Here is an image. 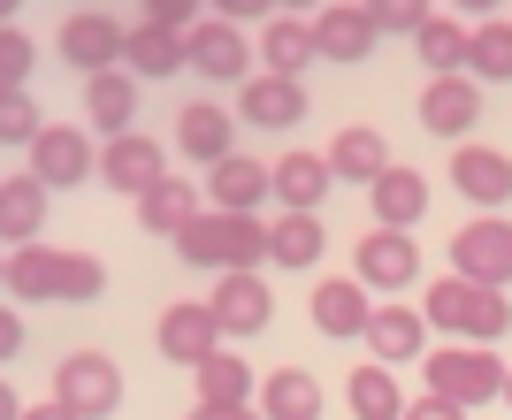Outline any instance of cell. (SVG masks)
<instances>
[{
	"mask_svg": "<svg viewBox=\"0 0 512 420\" xmlns=\"http://www.w3.org/2000/svg\"><path fill=\"white\" fill-rule=\"evenodd\" d=\"M421 314H428V329H451L459 344H497V336L512 329L505 291H490V283H467V275H436Z\"/></svg>",
	"mask_w": 512,
	"mask_h": 420,
	"instance_id": "1",
	"label": "cell"
},
{
	"mask_svg": "<svg viewBox=\"0 0 512 420\" xmlns=\"http://www.w3.org/2000/svg\"><path fill=\"white\" fill-rule=\"evenodd\" d=\"M176 252H184L192 268H214V275L260 268V260H268V222H260V214H222V207H207L192 230L176 237Z\"/></svg>",
	"mask_w": 512,
	"mask_h": 420,
	"instance_id": "2",
	"label": "cell"
},
{
	"mask_svg": "<svg viewBox=\"0 0 512 420\" xmlns=\"http://www.w3.org/2000/svg\"><path fill=\"white\" fill-rule=\"evenodd\" d=\"M421 367H428V390L451 398V405H467V413L505 398V359H497L490 344H444V352H428Z\"/></svg>",
	"mask_w": 512,
	"mask_h": 420,
	"instance_id": "3",
	"label": "cell"
},
{
	"mask_svg": "<svg viewBox=\"0 0 512 420\" xmlns=\"http://www.w3.org/2000/svg\"><path fill=\"white\" fill-rule=\"evenodd\" d=\"M451 275L505 291V283H512V222H505V214H474L467 230L451 237Z\"/></svg>",
	"mask_w": 512,
	"mask_h": 420,
	"instance_id": "4",
	"label": "cell"
},
{
	"mask_svg": "<svg viewBox=\"0 0 512 420\" xmlns=\"http://www.w3.org/2000/svg\"><path fill=\"white\" fill-rule=\"evenodd\" d=\"M54 398H62L77 420H107L123 405V375H115L107 352H69L62 367H54Z\"/></svg>",
	"mask_w": 512,
	"mask_h": 420,
	"instance_id": "5",
	"label": "cell"
},
{
	"mask_svg": "<svg viewBox=\"0 0 512 420\" xmlns=\"http://www.w3.org/2000/svg\"><path fill=\"white\" fill-rule=\"evenodd\" d=\"M23 153H31V176H39L46 191H62V184H92V176H100V146H92L85 130H69V123H46Z\"/></svg>",
	"mask_w": 512,
	"mask_h": 420,
	"instance_id": "6",
	"label": "cell"
},
{
	"mask_svg": "<svg viewBox=\"0 0 512 420\" xmlns=\"http://www.w3.org/2000/svg\"><path fill=\"white\" fill-rule=\"evenodd\" d=\"M352 275H360L367 291H406L413 275H421V245H413V230H375L360 237V252H352Z\"/></svg>",
	"mask_w": 512,
	"mask_h": 420,
	"instance_id": "7",
	"label": "cell"
},
{
	"mask_svg": "<svg viewBox=\"0 0 512 420\" xmlns=\"http://www.w3.org/2000/svg\"><path fill=\"white\" fill-rule=\"evenodd\" d=\"M184 54H192V69H199V77H214V84L253 77V46H245V31L222 23V16L192 23V31H184Z\"/></svg>",
	"mask_w": 512,
	"mask_h": 420,
	"instance_id": "8",
	"label": "cell"
},
{
	"mask_svg": "<svg viewBox=\"0 0 512 420\" xmlns=\"http://www.w3.org/2000/svg\"><path fill=\"white\" fill-rule=\"evenodd\" d=\"M375 16H367V0H321V16H314V46H321V62H367L375 54Z\"/></svg>",
	"mask_w": 512,
	"mask_h": 420,
	"instance_id": "9",
	"label": "cell"
},
{
	"mask_svg": "<svg viewBox=\"0 0 512 420\" xmlns=\"http://www.w3.org/2000/svg\"><path fill=\"white\" fill-rule=\"evenodd\" d=\"M153 336H161V352H169L176 367H207V359L222 352V321H214L207 298H192V306H169Z\"/></svg>",
	"mask_w": 512,
	"mask_h": 420,
	"instance_id": "10",
	"label": "cell"
},
{
	"mask_svg": "<svg viewBox=\"0 0 512 420\" xmlns=\"http://www.w3.org/2000/svg\"><path fill=\"white\" fill-rule=\"evenodd\" d=\"M100 176H107V191H138V199H146V191L169 176V161H161V146H153L146 130H123V138L100 146Z\"/></svg>",
	"mask_w": 512,
	"mask_h": 420,
	"instance_id": "11",
	"label": "cell"
},
{
	"mask_svg": "<svg viewBox=\"0 0 512 420\" xmlns=\"http://www.w3.org/2000/svg\"><path fill=\"white\" fill-rule=\"evenodd\" d=\"M123 23L115 16H100V8H85V16H69L62 23V62L69 69H85V77H100V69H115L123 62Z\"/></svg>",
	"mask_w": 512,
	"mask_h": 420,
	"instance_id": "12",
	"label": "cell"
},
{
	"mask_svg": "<svg viewBox=\"0 0 512 420\" xmlns=\"http://www.w3.org/2000/svg\"><path fill=\"white\" fill-rule=\"evenodd\" d=\"M237 115L253 130H291V123H306V84L299 77H245V92H237Z\"/></svg>",
	"mask_w": 512,
	"mask_h": 420,
	"instance_id": "13",
	"label": "cell"
},
{
	"mask_svg": "<svg viewBox=\"0 0 512 420\" xmlns=\"http://www.w3.org/2000/svg\"><path fill=\"white\" fill-rule=\"evenodd\" d=\"M207 306H214V321H222V336H260L268 314H276V306H268V283H260L253 268H230L222 283H214Z\"/></svg>",
	"mask_w": 512,
	"mask_h": 420,
	"instance_id": "14",
	"label": "cell"
},
{
	"mask_svg": "<svg viewBox=\"0 0 512 420\" xmlns=\"http://www.w3.org/2000/svg\"><path fill=\"white\" fill-rule=\"evenodd\" d=\"M451 184L467 191L482 214H497L512 199V153H497V146H459L451 153Z\"/></svg>",
	"mask_w": 512,
	"mask_h": 420,
	"instance_id": "15",
	"label": "cell"
},
{
	"mask_svg": "<svg viewBox=\"0 0 512 420\" xmlns=\"http://www.w3.org/2000/svg\"><path fill=\"white\" fill-rule=\"evenodd\" d=\"M207 199L222 214H253L260 199H276V168H260L253 153H230V161L207 168Z\"/></svg>",
	"mask_w": 512,
	"mask_h": 420,
	"instance_id": "16",
	"label": "cell"
},
{
	"mask_svg": "<svg viewBox=\"0 0 512 420\" xmlns=\"http://www.w3.org/2000/svg\"><path fill=\"white\" fill-rule=\"evenodd\" d=\"M421 123L436 130V138H467V130L482 123V84H474V77H428Z\"/></svg>",
	"mask_w": 512,
	"mask_h": 420,
	"instance_id": "17",
	"label": "cell"
},
{
	"mask_svg": "<svg viewBox=\"0 0 512 420\" xmlns=\"http://www.w3.org/2000/svg\"><path fill=\"white\" fill-rule=\"evenodd\" d=\"M367 321H375V298H367L360 275H329L314 291V329L321 336H367Z\"/></svg>",
	"mask_w": 512,
	"mask_h": 420,
	"instance_id": "18",
	"label": "cell"
},
{
	"mask_svg": "<svg viewBox=\"0 0 512 420\" xmlns=\"http://www.w3.org/2000/svg\"><path fill=\"white\" fill-rule=\"evenodd\" d=\"M367 352L383 359V367L421 359L428 352V314H413V306H375V321H367Z\"/></svg>",
	"mask_w": 512,
	"mask_h": 420,
	"instance_id": "19",
	"label": "cell"
},
{
	"mask_svg": "<svg viewBox=\"0 0 512 420\" xmlns=\"http://www.w3.org/2000/svg\"><path fill=\"white\" fill-rule=\"evenodd\" d=\"M39 230H46V184L0 176V245H39Z\"/></svg>",
	"mask_w": 512,
	"mask_h": 420,
	"instance_id": "20",
	"label": "cell"
},
{
	"mask_svg": "<svg viewBox=\"0 0 512 420\" xmlns=\"http://www.w3.org/2000/svg\"><path fill=\"white\" fill-rule=\"evenodd\" d=\"M367 191H375V222H383V230H413V222L428 214V184H421V168H398V161H390Z\"/></svg>",
	"mask_w": 512,
	"mask_h": 420,
	"instance_id": "21",
	"label": "cell"
},
{
	"mask_svg": "<svg viewBox=\"0 0 512 420\" xmlns=\"http://www.w3.org/2000/svg\"><path fill=\"white\" fill-rule=\"evenodd\" d=\"M329 184H337L329 153H283V161H276V199H283V214H314Z\"/></svg>",
	"mask_w": 512,
	"mask_h": 420,
	"instance_id": "22",
	"label": "cell"
},
{
	"mask_svg": "<svg viewBox=\"0 0 512 420\" xmlns=\"http://www.w3.org/2000/svg\"><path fill=\"white\" fill-rule=\"evenodd\" d=\"M199 214H207V207H199V184H176V176H161V184L138 199V222H146L153 237H169V245L192 230Z\"/></svg>",
	"mask_w": 512,
	"mask_h": 420,
	"instance_id": "23",
	"label": "cell"
},
{
	"mask_svg": "<svg viewBox=\"0 0 512 420\" xmlns=\"http://www.w3.org/2000/svg\"><path fill=\"white\" fill-rule=\"evenodd\" d=\"M123 69H130V77H169V69H192L184 31H169V23H138V31L123 39Z\"/></svg>",
	"mask_w": 512,
	"mask_h": 420,
	"instance_id": "24",
	"label": "cell"
},
{
	"mask_svg": "<svg viewBox=\"0 0 512 420\" xmlns=\"http://www.w3.org/2000/svg\"><path fill=\"white\" fill-rule=\"evenodd\" d=\"M329 168H337L344 184H375L390 168V146H383V130H367V123H344L337 138H329Z\"/></svg>",
	"mask_w": 512,
	"mask_h": 420,
	"instance_id": "25",
	"label": "cell"
},
{
	"mask_svg": "<svg viewBox=\"0 0 512 420\" xmlns=\"http://www.w3.org/2000/svg\"><path fill=\"white\" fill-rule=\"evenodd\" d=\"M85 115L107 130V138H123L130 115H138V77H130V69H100V77H85Z\"/></svg>",
	"mask_w": 512,
	"mask_h": 420,
	"instance_id": "26",
	"label": "cell"
},
{
	"mask_svg": "<svg viewBox=\"0 0 512 420\" xmlns=\"http://www.w3.org/2000/svg\"><path fill=\"white\" fill-rule=\"evenodd\" d=\"M260 62H268V77H299L306 62H321L314 23H299V16H268V31H260Z\"/></svg>",
	"mask_w": 512,
	"mask_h": 420,
	"instance_id": "27",
	"label": "cell"
},
{
	"mask_svg": "<svg viewBox=\"0 0 512 420\" xmlns=\"http://www.w3.org/2000/svg\"><path fill=\"white\" fill-rule=\"evenodd\" d=\"M260 420H321V382L306 367H276L260 382Z\"/></svg>",
	"mask_w": 512,
	"mask_h": 420,
	"instance_id": "28",
	"label": "cell"
},
{
	"mask_svg": "<svg viewBox=\"0 0 512 420\" xmlns=\"http://www.w3.org/2000/svg\"><path fill=\"white\" fill-rule=\"evenodd\" d=\"M413 46H421V62L436 69V77H467V54H474V23H459V16H428L421 31H413Z\"/></svg>",
	"mask_w": 512,
	"mask_h": 420,
	"instance_id": "29",
	"label": "cell"
},
{
	"mask_svg": "<svg viewBox=\"0 0 512 420\" xmlns=\"http://www.w3.org/2000/svg\"><path fill=\"white\" fill-rule=\"evenodd\" d=\"M176 146L192 153L199 168H214V161H230V115H222V107L214 100H199V107H184V115H176Z\"/></svg>",
	"mask_w": 512,
	"mask_h": 420,
	"instance_id": "30",
	"label": "cell"
},
{
	"mask_svg": "<svg viewBox=\"0 0 512 420\" xmlns=\"http://www.w3.org/2000/svg\"><path fill=\"white\" fill-rule=\"evenodd\" d=\"M344 405H352V420H406V390H398V375H390L383 359H375V367H352Z\"/></svg>",
	"mask_w": 512,
	"mask_h": 420,
	"instance_id": "31",
	"label": "cell"
},
{
	"mask_svg": "<svg viewBox=\"0 0 512 420\" xmlns=\"http://www.w3.org/2000/svg\"><path fill=\"white\" fill-rule=\"evenodd\" d=\"M321 245H329V237H321L314 214H276V222H268V260H276V268H314Z\"/></svg>",
	"mask_w": 512,
	"mask_h": 420,
	"instance_id": "32",
	"label": "cell"
},
{
	"mask_svg": "<svg viewBox=\"0 0 512 420\" xmlns=\"http://www.w3.org/2000/svg\"><path fill=\"white\" fill-rule=\"evenodd\" d=\"M54 268H62L54 245H16L8 252V291H16L23 306H46V298H54Z\"/></svg>",
	"mask_w": 512,
	"mask_h": 420,
	"instance_id": "33",
	"label": "cell"
},
{
	"mask_svg": "<svg viewBox=\"0 0 512 420\" xmlns=\"http://www.w3.org/2000/svg\"><path fill=\"white\" fill-rule=\"evenodd\" d=\"M199 375V405H253V367L222 344V352L207 359V367H192Z\"/></svg>",
	"mask_w": 512,
	"mask_h": 420,
	"instance_id": "34",
	"label": "cell"
},
{
	"mask_svg": "<svg viewBox=\"0 0 512 420\" xmlns=\"http://www.w3.org/2000/svg\"><path fill=\"white\" fill-rule=\"evenodd\" d=\"M474 84H505L512 77V23L490 16V23H474V54H467Z\"/></svg>",
	"mask_w": 512,
	"mask_h": 420,
	"instance_id": "35",
	"label": "cell"
},
{
	"mask_svg": "<svg viewBox=\"0 0 512 420\" xmlns=\"http://www.w3.org/2000/svg\"><path fill=\"white\" fill-rule=\"evenodd\" d=\"M100 260H92V252H62V268H54V298H62V306H92V298H100Z\"/></svg>",
	"mask_w": 512,
	"mask_h": 420,
	"instance_id": "36",
	"label": "cell"
},
{
	"mask_svg": "<svg viewBox=\"0 0 512 420\" xmlns=\"http://www.w3.org/2000/svg\"><path fill=\"white\" fill-rule=\"evenodd\" d=\"M39 107H31V92L23 84H0V146H31L39 138Z\"/></svg>",
	"mask_w": 512,
	"mask_h": 420,
	"instance_id": "37",
	"label": "cell"
},
{
	"mask_svg": "<svg viewBox=\"0 0 512 420\" xmlns=\"http://www.w3.org/2000/svg\"><path fill=\"white\" fill-rule=\"evenodd\" d=\"M31 62H39V46L23 39L16 23H0V84H23V77H31Z\"/></svg>",
	"mask_w": 512,
	"mask_h": 420,
	"instance_id": "38",
	"label": "cell"
},
{
	"mask_svg": "<svg viewBox=\"0 0 512 420\" xmlns=\"http://www.w3.org/2000/svg\"><path fill=\"white\" fill-rule=\"evenodd\" d=\"M367 16H375V31H421L428 23V0H367Z\"/></svg>",
	"mask_w": 512,
	"mask_h": 420,
	"instance_id": "39",
	"label": "cell"
},
{
	"mask_svg": "<svg viewBox=\"0 0 512 420\" xmlns=\"http://www.w3.org/2000/svg\"><path fill=\"white\" fill-rule=\"evenodd\" d=\"M146 23H169V31H192V23H207V16H199V0H146Z\"/></svg>",
	"mask_w": 512,
	"mask_h": 420,
	"instance_id": "40",
	"label": "cell"
},
{
	"mask_svg": "<svg viewBox=\"0 0 512 420\" xmlns=\"http://www.w3.org/2000/svg\"><path fill=\"white\" fill-rule=\"evenodd\" d=\"M283 0H214V16L222 23H253V16H276Z\"/></svg>",
	"mask_w": 512,
	"mask_h": 420,
	"instance_id": "41",
	"label": "cell"
},
{
	"mask_svg": "<svg viewBox=\"0 0 512 420\" xmlns=\"http://www.w3.org/2000/svg\"><path fill=\"white\" fill-rule=\"evenodd\" d=\"M406 420H467V405H451V398H436V390H428V398L406 405Z\"/></svg>",
	"mask_w": 512,
	"mask_h": 420,
	"instance_id": "42",
	"label": "cell"
},
{
	"mask_svg": "<svg viewBox=\"0 0 512 420\" xmlns=\"http://www.w3.org/2000/svg\"><path fill=\"white\" fill-rule=\"evenodd\" d=\"M23 352V321H16V306H0V367Z\"/></svg>",
	"mask_w": 512,
	"mask_h": 420,
	"instance_id": "43",
	"label": "cell"
},
{
	"mask_svg": "<svg viewBox=\"0 0 512 420\" xmlns=\"http://www.w3.org/2000/svg\"><path fill=\"white\" fill-rule=\"evenodd\" d=\"M192 420H260V405H192Z\"/></svg>",
	"mask_w": 512,
	"mask_h": 420,
	"instance_id": "44",
	"label": "cell"
},
{
	"mask_svg": "<svg viewBox=\"0 0 512 420\" xmlns=\"http://www.w3.org/2000/svg\"><path fill=\"white\" fill-rule=\"evenodd\" d=\"M23 420H77L62 398H46V405H23Z\"/></svg>",
	"mask_w": 512,
	"mask_h": 420,
	"instance_id": "45",
	"label": "cell"
},
{
	"mask_svg": "<svg viewBox=\"0 0 512 420\" xmlns=\"http://www.w3.org/2000/svg\"><path fill=\"white\" fill-rule=\"evenodd\" d=\"M0 420H23V398L8 390V382H0Z\"/></svg>",
	"mask_w": 512,
	"mask_h": 420,
	"instance_id": "46",
	"label": "cell"
},
{
	"mask_svg": "<svg viewBox=\"0 0 512 420\" xmlns=\"http://www.w3.org/2000/svg\"><path fill=\"white\" fill-rule=\"evenodd\" d=\"M459 8H467L474 23H490V8H497V0H459Z\"/></svg>",
	"mask_w": 512,
	"mask_h": 420,
	"instance_id": "47",
	"label": "cell"
},
{
	"mask_svg": "<svg viewBox=\"0 0 512 420\" xmlns=\"http://www.w3.org/2000/svg\"><path fill=\"white\" fill-rule=\"evenodd\" d=\"M16 8H23V0H0V23H8V16H16Z\"/></svg>",
	"mask_w": 512,
	"mask_h": 420,
	"instance_id": "48",
	"label": "cell"
},
{
	"mask_svg": "<svg viewBox=\"0 0 512 420\" xmlns=\"http://www.w3.org/2000/svg\"><path fill=\"white\" fill-rule=\"evenodd\" d=\"M505 405H512V367H505Z\"/></svg>",
	"mask_w": 512,
	"mask_h": 420,
	"instance_id": "49",
	"label": "cell"
},
{
	"mask_svg": "<svg viewBox=\"0 0 512 420\" xmlns=\"http://www.w3.org/2000/svg\"><path fill=\"white\" fill-rule=\"evenodd\" d=\"M283 8H314V0H283Z\"/></svg>",
	"mask_w": 512,
	"mask_h": 420,
	"instance_id": "50",
	"label": "cell"
},
{
	"mask_svg": "<svg viewBox=\"0 0 512 420\" xmlns=\"http://www.w3.org/2000/svg\"><path fill=\"white\" fill-rule=\"evenodd\" d=\"M0 291H8V260H0Z\"/></svg>",
	"mask_w": 512,
	"mask_h": 420,
	"instance_id": "51",
	"label": "cell"
}]
</instances>
